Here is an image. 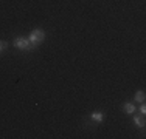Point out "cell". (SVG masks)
<instances>
[{
  "mask_svg": "<svg viewBox=\"0 0 146 139\" xmlns=\"http://www.w3.org/2000/svg\"><path fill=\"white\" fill-rule=\"evenodd\" d=\"M135 100L143 104L145 102V91H137V93H135Z\"/></svg>",
  "mask_w": 146,
  "mask_h": 139,
  "instance_id": "6",
  "label": "cell"
},
{
  "mask_svg": "<svg viewBox=\"0 0 146 139\" xmlns=\"http://www.w3.org/2000/svg\"><path fill=\"white\" fill-rule=\"evenodd\" d=\"M14 45L19 50H27V51H31L34 48L33 43H30L28 39H25V37H17V39L14 40Z\"/></svg>",
  "mask_w": 146,
  "mask_h": 139,
  "instance_id": "2",
  "label": "cell"
},
{
  "mask_svg": "<svg viewBox=\"0 0 146 139\" xmlns=\"http://www.w3.org/2000/svg\"><path fill=\"white\" fill-rule=\"evenodd\" d=\"M123 110L126 111V113H129V114H134L135 111H137V108H135L134 104H124V105H123Z\"/></svg>",
  "mask_w": 146,
  "mask_h": 139,
  "instance_id": "3",
  "label": "cell"
},
{
  "mask_svg": "<svg viewBox=\"0 0 146 139\" xmlns=\"http://www.w3.org/2000/svg\"><path fill=\"white\" fill-rule=\"evenodd\" d=\"M6 47H8V43H6V42H0V53H2Z\"/></svg>",
  "mask_w": 146,
  "mask_h": 139,
  "instance_id": "7",
  "label": "cell"
},
{
  "mask_svg": "<svg viewBox=\"0 0 146 139\" xmlns=\"http://www.w3.org/2000/svg\"><path fill=\"white\" fill-rule=\"evenodd\" d=\"M134 122L137 127H145V114H140V116L134 117Z\"/></svg>",
  "mask_w": 146,
  "mask_h": 139,
  "instance_id": "4",
  "label": "cell"
},
{
  "mask_svg": "<svg viewBox=\"0 0 146 139\" xmlns=\"http://www.w3.org/2000/svg\"><path fill=\"white\" fill-rule=\"evenodd\" d=\"M45 39V33L42 30H33L31 31V34L28 36V40H30V43H33L34 47H36L37 43H40Z\"/></svg>",
  "mask_w": 146,
  "mask_h": 139,
  "instance_id": "1",
  "label": "cell"
},
{
  "mask_svg": "<svg viewBox=\"0 0 146 139\" xmlns=\"http://www.w3.org/2000/svg\"><path fill=\"white\" fill-rule=\"evenodd\" d=\"M140 113H141V114H145V113H146V107H145V104L140 107Z\"/></svg>",
  "mask_w": 146,
  "mask_h": 139,
  "instance_id": "8",
  "label": "cell"
},
{
  "mask_svg": "<svg viewBox=\"0 0 146 139\" xmlns=\"http://www.w3.org/2000/svg\"><path fill=\"white\" fill-rule=\"evenodd\" d=\"M90 117H92L93 121H96V122H101V121L104 119V114L101 113V111H100V113H92V116H90Z\"/></svg>",
  "mask_w": 146,
  "mask_h": 139,
  "instance_id": "5",
  "label": "cell"
}]
</instances>
